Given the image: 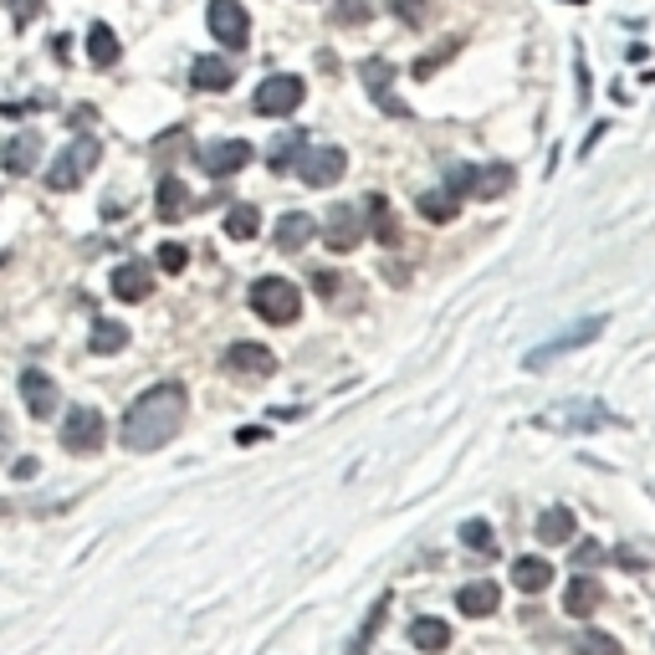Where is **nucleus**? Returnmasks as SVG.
Wrapping results in <instances>:
<instances>
[{"label": "nucleus", "mask_w": 655, "mask_h": 655, "mask_svg": "<svg viewBox=\"0 0 655 655\" xmlns=\"http://www.w3.org/2000/svg\"><path fill=\"white\" fill-rule=\"evenodd\" d=\"M456 205H461V200H451L446 190H435V195H420V215H425V221H435V226L456 221Z\"/></svg>", "instance_id": "nucleus-32"}, {"label": "nucleus", "mask_w": 655, "mask_h": 655, "mask_svg": "<svg viewBox=\"0 0 655 655\" xmlns=\"http://www.w3.org/2000/svg\"><path fill=\"white\" fill-rule=\"evenodd\" d=\"M338 287H343V282H338L333 272H318V297H338Z\"/></svg>", "instance_id": "nucleus-40"}, {"label": "nucleus", "mask_w": 655, "mask_h": 655, "mask_svg": "<svg viewBox=\"0 0 655 655\" xmlns=\"http://www.w3.org/2000/svg\"><path fill=\"white\" fill-rule=\"evenodd\" d=\"M599 328H604V318H584V323H574V328H563V333H553L548 343H538L528 359H522V369L528 374H538L543 364H553V359H563V354H574V348H584V343H594L599 338Z\"/></svg>", "instance_id": "nucleus-5"}, {"label": "nucleus", "mask_w": 655, "mask_h": 655, "mask_svg": "<svg viewBox=\"0 0 655 655\" xmlns=\"http://www.w3.org/2000/svg\"><path fill=\"white\" fill-rule=\"evenodd\" d=\"M154 292V277L139 267V261H123V267L113 272V297L118 302H144Z\"/></svg>", "instance_id": "nucleus-18"}, {"label": "nucleus", "mask_w": 655, "mask_h": 655, "mask_svg": "<svg viewBox=\"0 0 655 655\" xmlns=\"http://www.w3.org/2000/svg\"><path fill=\"white\" fill-rule=\"evenodd\" d=\"M302 98H308V82L292 77V72H277V77H267L256 87V113L261 118H287V113L302 108Z\"/></svg>", "instance_id": "nucleus-4"}, {"label": "nucleus", "mask_w": 655, "mask_h": 655, "mask_svg": "<svg viewBox=\"0 0 655 655\" xmlns=\"http://www.w3.org/2000/svg\"><path fill=\"white\" fill-rule=\"evenodd\" d=\"M384 615H389V594H379V599L369 604V615H364V625L354 630V640H348V650H343V655H369V645H374V635H379V625H384Z\"/></svg>", "instance_id": "nucleus-24"}, {"label": "nucleus", "mask_w": 655, "mask_h": 655, "mask_svg": "<svg viewBox=\"0 0 655 655\" xmlns=\"http://www.w3.org/2000/svg\"><path fill=\"white\" fill-rule=\"evenodd\" d=\"M256 231H261V210H256V205L241 200V205L226 210V236H231V241H251Z\"/></svg>", "instance_id": "nucleus-27"}, {"label": "nucleus", "mask_w": 655, "mask_h": 655, "mask_svg": "<svg viewBox=\"0 0 655 655\" xmlns=\"http://www.w3.org/2000/svg\"><path fill=\"white\" fill-rule=\"evenodd\" d=\"M569 6H584V0H569Z\"/></svg>", "instance_id": "nucleus-42"}, {"label": "nucleus", "mask_w": 655, "mask_h": 655, "mask_svg": "<svg viewBox=\"0 0 655 655\" xmlns=\"http://www.w3.org/2000/svg\"><path fill=\"white\" fill-rule=\"evenodd\" d=\"M410 645L425 650V655L446 650V645H451V625H446V620H415V625H410Z\"/></svg>", "instance_id": "nucleus-26"}, {"label": "nucleus", "mask_w": 655, "mask_h": 655, "mask_svg": "<svg viewBox=\"0 0 655 655\" xmlns=\"http://www.w3.org/2000/svg\"><path fill=\"white\" fill-rule=\"evenodd\" d=\"M251 313L267 318V323H277V328H287V323H297V313H302V292H297L287 277H261V282L251 287Z\"/></svg>", "instance_id": "nucleus-3"}, {"label": "nucleus", "mask_w": 655, "mask_h": 655, "mask_svg": "<svg viewBox=\"0 0 655 655\" xmlns=\"http://www.w3.org/2000/svg\"><path fill=\"white\" fill-rule=\"evenodd\" d=\"M512 164H482L471 174V200H497V195H507L512 190Z\"/></svg>", "instance_id": "nucleus-19"}, {"label": "nucleus", "mask_w": 655, "mask_h": 655, "mask_svg": "<svg viewBox=\"0 0 655 655\" xmlns=\"http://www.w3.org/2000/svg\"><path fill=\"white\" fill-rule=\"evenodd\" d=\"M21 400H26V410L36 420H52L57 405H62V395H57V384H52L47 369H21Z\"/></svg>", "instance_id": "nucleus-12"}, {"label": "nucleus", "mask_w": 655, "mask_h": 655, "mask_svg": "<svg viewBox=\"0 0 655 655\" xmlns=\"http://www.w3.org/2000/svg\"><path fill=\"white\" fill-rule=\"evenodd\" d=\"M369 231V210L364 205H333L328 210V221H323V241L333 251H354Z\"/></svg>", "instance_id": "nucleus-8"}, {"label": "nucleus", "mask_w": 655, "mask_h": 655, "mask_svg": "<svg viewBox=\"0 0 655 655\" xmlns=\"http://www.w3.org/2000/svg\"><path fill=\"white\" fill-rule=\"evenodd\" d=\"M185 410H190L185 384L164 379V384L144 389V395L128 405V415H123V430H118L123 451H159V446H169L174 435H180V425H185Z\"/></svg>", "instance_id": "nucleus-1"}, {"label": "nucleus", "mask_w": 655, "mask_h": 655, "mask_svg": "<svg viewBox=\"0 0 655 655\" xmlns=\"http://www.w3.org/2000/svg\"><path fill=\"white\" fill-rule=\"evenodd\" d=\"M471 174H476V164H451V169H446V195H451V200H466V195H471Z\"/></svg>", "instance_id": "nucleus-34"}, {"label": "nucleus", "mask_w": 655, "mask_h": 655, "mask_svg": "<svg viewBox=\"0 0 655 655\" xmlns=\"http://www.w3.org/2000/svg\"><path fill=\"white\" fill-rule=\"evenodd\" d=\"M36 159H41V134H36V128L11 134L6 144H0V164H6V174H31Z\"/></svg>", "instance_id": "nucleus-13"}, {"label": "nucleus", "mask_w": 655, "mask_h": 655, "mask_svg": "<svg viewBox=\"0 0 655 655\" xmlns=\"http://www.w3.org/2000/svg\"><path fill=\"white\" fill-rule=\"evenodd\" d=\"M604 420H609L604 405H563V410L543 415V425H558V430H594V425H604Z\"/></svg>", "instance_id": "nucleus-23"}, {"label": "nucleus", "mask_w": 655, "mask_h": 655, "mask_svg": "<svg viewBox=\"0 0 655 655\" xmlns=\"http://www.w3.org/2000/svg\"><path fill=\"white\" fill-rule=\"evenodd\" d=\"M364 210H369V221H374V236L384 246H400V226H395V215H389V205L374 195V200H364Z\"/></svg>", "instance_id": "nucleus-29"}, {"label": "nucleus", "mask_w": 655, "mask_h": 655, "mask_svg": "<svg viewBox=\"0 0 655 655\" xmlns=\"http://www.w3.org/2000/svg\"><path fill=\"white\" fill-rule=\"evenodd\" d=\"M359 82H364V93L384 108V113H395V118H410V108L395 98V67H389L384 57H364L359 62Z\"/></svg>", "instance_id": "nucleus-9"}, {"label": "nucleus", "mask_w": 655, "mask_h": 655, "mask_svg": "<svg viewBox=\"0 0 655 655\" xmlns=\"http://www.w3.org/2000/svg\"><path fill=\"white\" fill-rule=\"evenodd\" d=\"M333 21L338 26H364L369 21V0H343V6L333 11Z\"/></svg>", "instance_id": "nucleus-37"}, {"label": "nucleus", "mask_w": 655, "mask_h": 655, "mask_svg": "<svg viewBox=\"0 0 655 655\" xmlns=\"http://www.w3.org/2000/svg\"><path fill=\"white\" fill-rule=\"evenodd\" d=\"M389 11H395L400 21H410V26H425V16H430L425 0H389Z\"/></svg>", "instance_id": "nucleus-38"}, {"label": "nucleus", "mask_w": 655, "mask_h": 655, "mask_svg": "<svg viewBox=\"0 0 655 655\" xmlns=\"http://www.w3.org/2000/svg\"><path fill=\"white\" fill-rule=\"evenodd\" d=\"M123 348H128V328L113 323V318H103L93 328V354H123Z\"/></svg>", "instance_id": "nucleus-30"}, {"label": "nucleus", "mask_w": 655, "mask_h": 655, "mask_svg": "<svg viewBox=\"0 0 655 655\" xmlns=\"http://www.w3.org/2000/svg\"><path fill=\"white\" fill-rule=\"evenodd\" d=\"M538 543H548V548H563V543H574V512L569 507H548L543 517H538Z\"/></svg>", "instance_id": "nucleus-20"}, {"label": "nucleus", "mask_w": 655, "mask_h": 655, "mask_svg": "<svg viewBox=\"0 0 655 655\" xmlns=\"http://www.w3.org/2000/svg\"><path fill=\"white\" fill-rule=\"evenodd\" d=\"M251 164V144L246 139H215L200 149V169L210 174V180H226V174H241Z\"/></svg>", "instance_id": "nucleus-10"}, {"label": "nucleus", "mask_w": 655, "mask_h": 655, "mask_svg": "<svg viewBox=\"0 0 655 655\" xmlns=\"http://www.w3.org/2000/svg\"><path fill=\"white\" fill-rule=\"evenodd\" d=\"M497 604H502V589H497L492 579H476V584H466V589L456 594V609H461V615H471V620L497 615Z\"/></svg>", "instance_id": "nucleus-14"}, {"label": "nucleus", "mask_w": 655, "mask_h": 655, "mask_svg": "<svg viewBox=\"0 0 655 655\" xmlns=\"http://www.w3.org/2000/svg\"><path fill=\"white\" fill-rule=\"evenodd\" d=\"M302 149H308V134H302V128H292V134H282V139H277V149H272V169H292Z\"/></svg>", "instance_id": "nucleus-33"}, {"label": "nucleus", "mask_w": 655, "mask_h": 655, "mask_svg": "<svg viewBox=\"0 0 655 655\" xmlns=\"http://www.w3.org/2000/svg\"><path fill=\"white\" fill-rule=\"evenodd\" d=\"M574 650H579V655H625L620 640L604 635V630H579V635H574Z\"/></svg>", "instance_id": "nucleus-31"}, {"label": "nucleus", "mask_w": 655, "mask_h": 655, "mask_svg": "<svg viewBox=\"0 0 655 655\" xmlns=\"http://www.w3.org/2000/svg\"><path fill=\"white\" fill-rule=\"evenodd\" d=\"M98 159H103V144H98V139H87V134L72 139V144L52 159V169H47V190H57V195H62V190H77L87 174H93Z\"/></svg>", "instance_id": "nucleus-2"}, {"label": "nucleus", "mask_w": 655, "mask_h": 655, "mask_svg": "<svg viewBox=\"0 0 655 655\" xmlns=\"http://www.w3.org/2000/svg\"><path fill=\"white\" fill-rule=\"evenodd\" d=\"M461 538H466V548H476V553H492V548H497L487 522H466V528H461Z\"/></svg>", "instance_id": "nucleus-36"}, {"label": "nucleus", "mask_w": 655, "mask_h": 655, "mask_svg": "<svg viewBox=\"0 0 655 655\" xmlns=\"http://www.w3.org/2000/svg\"><path fill=\"white\" fill-rule=\"evenodd\" d=\"M41 6H47V0H6V11L16 16V26H31L41 16Z\"/></svg>", "instance_id": "nucleus-39"}, {"label": "nucleus", "mask_w": 655, "mask_h": 655, "mask_svg": "<svg viewBox=\"0 0 655 655\" xmlns=\"http://www.w3.org/2000/svg\"><path fill=\"white\" fill-rule=\"evenodd\" d=\"M574 563H579V569H589V563H599V548H594V543H584V548L574 553Z\"/></svg>", "instance_id": "nucleus-41"}, {"label": "nucleus", "mask_w": 655, "mask_h": 655, "mask_svg": "<svg viewBox=\"0 0 655 655\" xmlns=\"http://www.w3.org/2000/svg\"><path fill=\"white\" fill-rule=\"evenodd\" d=\"M226 369H236V374H272L277 359H272L267 343H231L226 348Z\"/></svg>", "instance_id": "nucleus-16"}, {"label": "nucleus", "mask_w": 655, "mask_h": 655, "mask_svg": "<svg viewBox=\"0 0 655 655\" xmlns=\"http://www.w3.org/2000/svg\"><path fill=\"white\" fill-rule=\"evenodd\" d=\"M118 52H123V47H118V36H113L103 21H98L93 31H87V57H93L98 67H113V62H118Z\"/></svg>", "instance_id": "nucleus-28"}, {"label": "nucleus", "mask_w": 655, "mask_h": 655, "mask_svg": "<svg viewBox=\"0 0 655 655\" xmlns=\"http://www.w3.org/2000/svg\"><path fill=\"white\" fill-rule=\"evenodd\" d=\"M190 82L200 87V93H231L236 72L226 67V57H195V67H190Z\"/></svg>", "instance_id": "nucleus-17"}, {"label": "nucleus", "mask_w": 655, "mask_h": 655, "mask_svg": "<svg viewBox=\"0 0 655 655\" xmlns=\"http://www.w3.org/2000/svg\"><path fill=\"white\" fill-rule=\"evenodd\" d=\"M210 31L215 41H226V47H246V36H251V21L241 11V0H210Z\"/></svg>", "instance_id": "nucleus-11"}, {"label": "nucleus", "mask_w": 655, "mask_h": 655, "mask_svg": "<svg viewBox=\"0 0 655 655\" xmlns=\"http://www.w3.org/2000/svg\"><path fill=\"white\" fill-rule=\"evenodd\" d=\"M313 236H318V221H313V215H302V210H287L282 221H277V231H272L277 251H302Z\"/></svg>", "instance_id": "nucleus-15"}, {"label": "nucleus", "mask_w": 655, "mask_h": 655, "mask_svg": "<svg viewBox=\"0 0 655 655\" xmlns=\"http://www.w3.org/2000/svg\"><path fill=\"white\" fill-rule=\"evenodd\" d=\"M103 441H108L103 415H98V410H87V405H72L67 420H62V446L77 451V456H93V451H103Z\"/></svg>", "instance_id": "nucleus-6"}, {"label": "nucleus", "mask_w": 655, "mask_h": 655, "mask_svg": "<svg viewBox=\"0 0 655 655\" xmlns=\"http://www.w3.org/2000/svg\"><path fill=\"white\" fill-rule=\"evenodd\" d=\"M604 604V589L589 579V574H579V579H569V589H563V609H569V615H594V609Z\"/></svg>", "instance_id": "nucleus-21"}, {"label": "nucleus", "mask_w": 655, "mask_h": 655, "mask_svg": "<svg viewBox=\"0 0 655 655\" xmlns=\"http://www.w3.org/2000/svg\"><path fill=\"white\" fill-rule=\"evenodd\" d=\"M159 267H164V272H185V267H190V246H185V241H164V246H159Z\"/></svg>", "instance_id": "nucleus-35"}, {"label": "nucleus", "mask_w": 655, "mask_h": 655, "mask_svg": "<svg viewBox=\"0 0 655 655\" xmlns=\"http://www.w3.org/2000/svg\"><path fill=\"white\" fill-rule=\"evenodd\" d=\"M512 584H517L522 594H543V589L553 584V563H548V558H517V563H512Z\"/></svg>", "instance_id": "nucleus-22"}, {"label": "nucleus", "mask_w": 655, "mask_h": 655, "mask_svg": "<svg viewBox=\"0 0 655 655\" xmlns=\"http://www.w3.org/2000/svg\"><path fill=\"white\" fill-rule=\"evenodd\" d=\"M297 174H302V185L328 190V185H338L343 174H348V154L333 149V144H323V149H302V154H297Z\"/></svg>", "instance_id": "nucleus-7"}, {"label": "nucleus", "mask_w": 655, "mask_h": 655, "mask_svg": "<svg viewBox=\"0 0 655 655\" xmlns=\"http://www.w3.org/2000/svg\"><path fill=\"white\" fill-rule=\"evenodd\" d=\"M159 221H180V215L190 210V190H185V180H174V174H169V180H159Z\"/></svg>", "instance_id": "nucleus-25"}]
</instances>
